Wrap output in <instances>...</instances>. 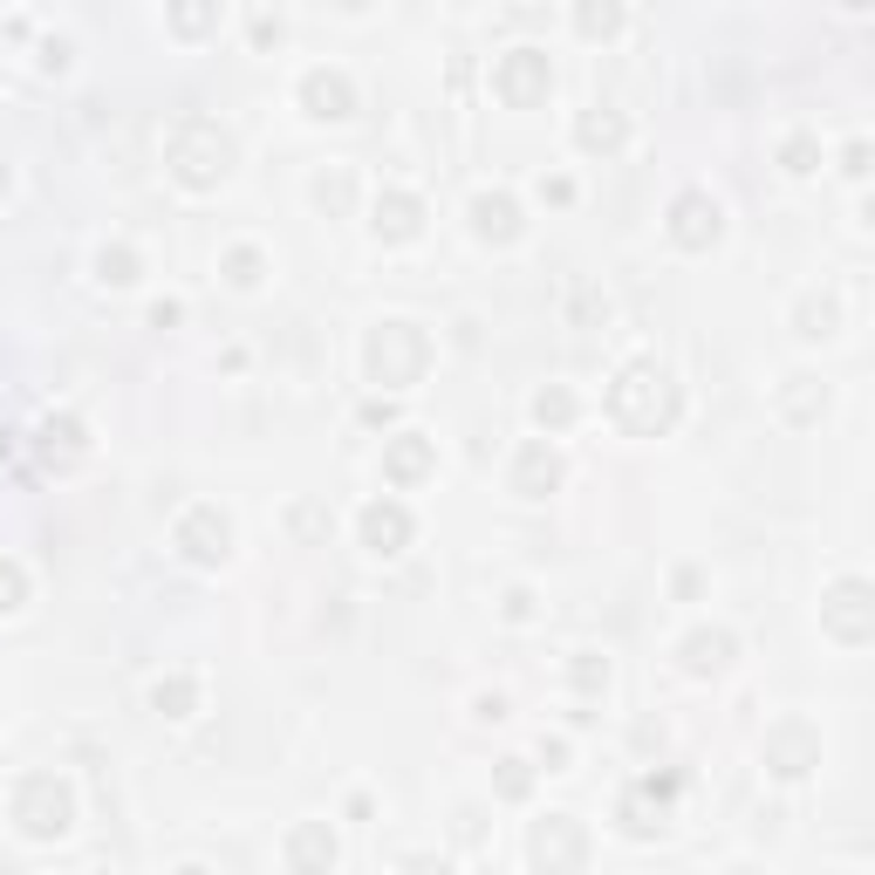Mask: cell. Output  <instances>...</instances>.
<instances>
[{"mask_svg": "<svg viewBox=\"0 0 875 875\" xmlns=\"http://www.w3.org/2000/svg\"><path fill=\"white\" fill-rule=\"evenodd\" d=\"M540 89H548V56H540V48H513L506 69H500V96L506 103H534Z\"/></svg>", "mask_w": 875, "mask_h": 875, "instance_id": "5b68a950", "label": "cell"}, {"mask_svg": "<svg viewBox=\"0 0 875 875\" xmlns=\"http://www.w3.org/2000/svg\"><path fill=\"white\" fill-rule=\"evenodd\" d=\"M534 418H540V424H568V418H575V397H561V391H554V397H534Z\"/></svg>", "mask_w": 875, "mask_h": 875, "instance_id": "ac0fdd59", "label": "cell"}, {"mask_svg": "<svg viewBox=\"0 0 875 875\" xmlns=\"http://www.w3.org/2000/svg\"><path fill=\"white\" fill-rule=\"evenodd\" d=\"M363 540L376 554H397L404 540H410V513L404 506H363Z\"/></svg>", "mask_w": 875, "mask_h": 875, "instance_id": "9c48e42d", "label": "cell"}, {"mask_svg": "<svg viewBox=\"0 0 875 875\" xmlns=\"http://www.w3.org/2000/svg\"><path fill=\"white\" fill-rule=\"evenodd\" d=\"M0 185H8V178H0Z\"/></svg>", "mask_w": 875, "mask_h": 875, "instance_id": "d4e9b609", "label": "cell"}, {"mask_svg": "<svg viewBox=\"0 0 875 875\" xmlns=\"http://www.w3.org/2000/svg\"><path fill=\"white\" fill-rule=\"evenodd\" d=\"M151 698H158V711L171 705V718H185V705H192V684H185V678H171V684H158V691H151Z\"/></svg>", "mask_w": 875, "mask_h": 875, "instance_id": "d6986e66", "label": "cell"}, {"mask_svg": "<svg viewBox=\"0 0 875 875\" xmlns=\"http://www.w3.org/2000/svg\"><path fill=\"white\" fill-rule=\"evenodd\" d=\"M96 267H103V280H137V261H131L123 247H117V253L103 247V253H96Z\"/></svg>", "mask_w": 875, "mask_h": 875, "instance_id": "e0dca14e", "label": "cell"}, {"mask_svg": "<svg viewBox=\"0 0 875 875\" xmlns=\"http://www.w3.org/2000/svg\"><path fill=\"white\" fill-rule=\"evenodd\" d=\"M575 855H582V841H575V828H568V814H548V820L534 828V862H540V875L575 868Z\"/></svg>", "mask_w": 875, "mask_h": 875, "instance_id": "52a82bcc", "label": "cell"}, {"mask_svg": "<svg viewBox=\"0 0 875 875\" xmlns=\"http://www.w3.org/2000/svg\"><path fill=\"white\" fill-rule=\"evenodd\" d=\"M0 609H21V568L0 561Z\"/></svg>", "mask_w": 875, "mask_h": 875, "instance_id": "44dd1931", "label": "cell"}, {"mask_svg": "<svg viewBox=\"0 0 875 875\" xmlns=\"http://www.w3.org/2000/svg\"><path fill=\"white\" fill-rule=\"evenodd\" d=\"M178 875H205V868H178Z\"/></svg>", "mask_w": 875, "mask_h": 875, "instance_id": "cb8c5ba5", "label": "cell"}, {"mask_svg": "<svg viewBox=\"0 0 875 875\" xmlns=\"http://www.w3.org/2000/svg\"><path fill=\"white\" fill-rule=\"evenodd\" d=\"M472 226H479L486 240H513V233H520V219H513V199H506V192H479V199H472Z\"/></svg>", "mask_w": 875, "mask_h": 875, "instance_id": "8fae6325", "label": "cell"}, {"mask_svg": "<svg viewBox=\"0 0 875 875\" xmlns=\"http://www.w3.org/2000/svg\"><path fill=\"white\" fill-rule=\"evenodd\" d=\"M582 144H623V117H588L582 123Z\"/></svg>", "mask_w": 875, "mask_h": 875, "instance_id": "2e32d148", "label": "cell"}, {"mask_svg": "<svg viewBox=\"0 0 875 875\" xmlns=\"http://www.w3.org/2000/svg\"><path fill=\"white\" fill-rule=\"evenodd\" d=\"M295 862H301V868H315V862H336V841H322L315 828H301V835H295Z\"/></svg>", "mask_w": 875, "mask_h": 875, "instance_id": "9a60e30c", "label": "cell"}, {"mask_svg": "<svg viewBox=\"0 0 875 875\" xmlns=\"http://www.w3.org/2000/svg\"><path fill=\"white\" fill-rule=\"evenodd\" d=\"M14 820L28 835H62L69 828V787H56L48 774H35V780H21V793H14Z\"/></svg>", "mask_w": 875, "mask_h": 875, "instance_id": "3957f363", "label": "cell"}, {"mask_svg": "<svg viewBox=\"0 0 875 875\" xmlns=\"http://www.w3.org/2000/svg\"><path fill=\"white\" fill-rule=\"evenodd\" d=\"M376 233H391V240H410V233H418V199H410V192H397L391 205L376 199Z\"/></svg>", "mask_w": 875, "mask_h": 875, "instance_id": "5bb4252c", "label": "cell"}, {"mask_svg": "<svg viewBox=\"0 0 875 875\" xmlns=\"http://www.w3.org/2000/svg\"><path fill=\"white\" fill-rule=\"evenodd\" d=\"M424 363H431V343L410 322H383L370 336V376L376 383H418Z\"/></svg>", "mask_w": 875, "mask_h": 875, "instance_id": "7a4b0ae2", "label": "cell"}, {"mask_svg": "<svg viewBox=\"0 0 875 875\" xmlns=\"http://www.w3.org/2000/svg\"><path fill=\"white\" fill-rule=\"evenodd\" d=\"M615 21H623V14H615V8H602V14H596V8H588V14H582V28H588V35H609V28H615Z\"/></svg>", "mask_w": 875, "mask_h": 875, "instance_id": "7402d4cb", "label": "cell"}, {"mask_svg": "<svg viewBox=\"0 0 875 875\" xmlns=\"http://www.w3.org/2000/svg\"><path fill=\"white\" fill-rule=\"evenodd\" d=\"M226 540H233V527H226V513L219 506H192L185 520H178V548H185L192 561H226Z\"/></svg>", "mask_w": 875, "mask_h": 875, "instance_id": "277c9868", "label": "cell"}, {"mask_svg": "<svg viewBox=\"0 0 875 875\" xmlns=\"http://www.w3.org/2000/svg\"><path fill=\"white\" fill-rule=\"evenodd\" d=\"M391 472H397V479H418V472H424V445H397V452H391Z\"/></svg>", "mask_w": 875, "mask_h": 875, "instance_id": "ffe728a7", "label": "cell"}, {"mask_svg": "<svg viewBox=\"0 0 875 875\" xmlns=\"http://www.w3.org/2000/svg\"><path fill=\"white\" fill-rule=\"evenodd\" d=\"M671 233H678L684 247H705V240H718V199H705V192H684V199L671 205Z\"/></svg>", "mask_w": 875, "mask_h": 875, "instance_id": "ba28073f", "label": "cell"}, {"mask_svg": "<svg viewBox=\"0 0 875 875\" xmlns=\"http://www.w3.org/2000/svg\"><path fill=\"white\" fill-rule=\"evenodd\" d=\"M301 103H308V117H349L356 110V89H349V75L308 69L301 75Z\"/></svg>", "mask_w": 875, "mask_h": 875, "instance_id": "8992f818", "label": "cell"}, {"mask_svg": "<svg viewBox=\"0 0 875 875\" xmlns=\"http://www.w3.org/2000/svg\"><path fill=\"white\" fill-rule=\"evenodd\" d=\"M554 479H561V458H554L548 445H527V452H520V472H513V493L534 500L540 486H554Z\"/></svg>", "mask_w": 875, "mask_h": 875, "instance_id": "7c38bea8", "label": "cell"}, {"mask_svg": "<svg viewBox=\"0 0 875 875\" xmlns=\"http://www.w3.org/2000/svg\"><path fill=\"white\" fill-rule=\"evenodd\" d=\"M684 663H691V671H726V663H732V636L726 630H698L684 643Z\"/></svg>", "mask_w": 875, "mask_h": 875, "instance_id": "4fadbf2b", "label": "cell"}, {"mask_svg": "<svg viewBox=\"0 0 875 875\" xmlns=\"http://www.w3.org/2000/svg\"><path fill=\"white\" fill-rule=\"evenodd\" d=\"M83 452H89V438H83L75 418H48L41 424V458H48V466H75Z\"/></svg>", "mask_w": 875, "mask_h": 875, "instance_id": "30bf717a", "label": "cell"}, {"mask_svg": "<svg viewBox=\"0 0 875 875\" xmlns=\"http://www.w3.org/2000/svg\"><path fill=\"white\" fill-rule=\"evenodd\" d=\"M178 131H185V137L171 144L178 178H185V185H219L226 165H233V137H226L219 123H205V117H185Z\"/></svg>", "mask_w": 875, "mask_h": 875, "instance_id": "6da1fadb", "label": "cell"}, {"mask_svg": "<svg viewBox=\"0 0 875 875\" xmlns=\"http://www.w3.org/2000/svg\"><path fill=\"white\" fill-rule=\"evenodd\" d=\"M253 267H261V261H253V253H233V280H240V288H253V280H261Z\"/></svg>", "mask_w": 875, "mask_h": 875, "instance_id": "603a6c76", "label": "cell"}]
</instances>
